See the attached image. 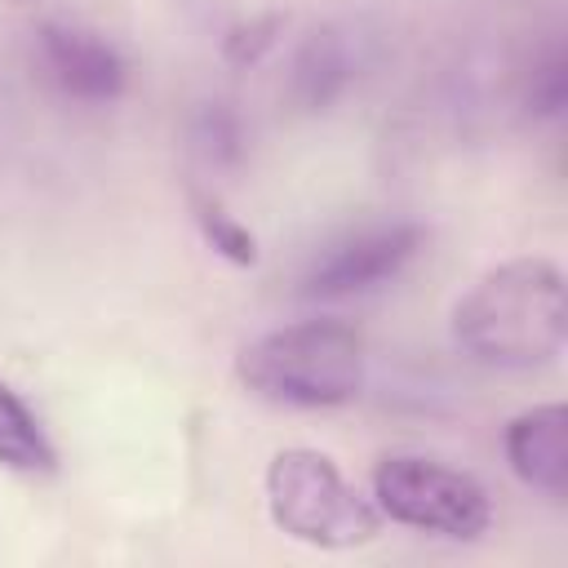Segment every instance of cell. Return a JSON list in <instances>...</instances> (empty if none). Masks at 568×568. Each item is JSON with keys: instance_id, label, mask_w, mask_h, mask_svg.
<instances>
[{"instance_id": "6da1fadb", "label": "cell", "mask_w": 568, "mask_h": 568, "mask_svg": "<svg viewBox=\"0 0 568 568\" xmlns=\"http://www.w3.org/2000/svg\"><path fill=\"white\" fill-rule=\"evenodd\" d=\"M453 342L497 373H532L564 355L568 302L550 257H510L484 271L453 306Z\"/></svg>"}, {"instance_id": "7a4b0ae2", "label": "cell", "mask_w": 568, "mask_h": 568, "mask_svg": "<svg viewBox=\"0 0 568 568\" xmlns=\"http://www.w3.org/2000/svg\"><path fill=\"white\" fill-rule=\"evenodd\" d=\"M368 355L359 328L342 320H297L253 337L235 355V377L288 408H337L364 390Z\"/></svg>"}, {"instance_id": "3957f363", "label": "cell", "mask_w": 568, "mask_h": 568, "mask_svg": "<svg viewBox=\"0 0 568 568\" xmlns=\"http://www.w3.org/2000/svg\"><path fill=\"white\" fill-rule=\"evenodd\" d=\"M271 524L315 550H355L382 532L373 497H364L320 448H280L266 466Z\"/></svg>"}, {"instance_id": "277c9868", "label": "cell", "mask_w": 568, "mask_h": 568, "mask_svg": "<svg viewBox=\"0 0 568 568\" xmlns=\"http://www.w3.org/2000/svg\"><path fill=\"white\" fill-rule=\"evenodd\" d=\"M373 506L390 524L448 541H475L493 524L488 488L475 475L422 453H390L373 466Z\"/></svg>"}, {"instance_id": "5b68a950", "label": "cell", "mask_w": 568, "mask_h": 568, "mask_svg": "<svg viewBox=\"0 0 568 568\" xmlns=\"http://www.w3.org/2000/svg\"><path fill=\"white\" fill-rule=\"evenodd\" d=\"M426 248V226L422 222H373L337 235L324 244L311 266L302 271V297L311 302H342V297H364L373 288H386L399 280L413 257Z\"/></svg>"}, {"instance_id": "8992f818", "label": "cell", "mask_w": 568, "mask_h": 568, "mask_svg": "<svg viewBox=\"0 0 568 568\" xmlns=\"http://www.w3.org/2000/svg\"><path fill=\"white\" fill-rule=\"evenodd\" d=\"M31 58L44 84L75 106H111L129 89V58L120 44L80 22H40Z\"/></svg>"}, {"instance_id": "52a82bcc", "label": "cell", "mask_w": 568, "mask_h": 568, "mask_svg": "<svg viewBox=\"0 0 568 568\" xmlns=\"http://www.w3.org/2000/svg\"><path fill=\"white\" fill-rule=\"evenodd\" d=\"M501 453L510 475L524 488H537L546 497L568 493V408L564 404H537L506 422Z\"/></svg>"}, {"instance_id": "ba28073f", "label": "cell", "mask_w": 568, "mask_h": 568, "mask_svg": "<svg viewBox=\"0 0 568 568\" xmlns=\"http://www.w3.org/2000/svg\"><path fill=\"white\" fill-rule=\"evenodd\" d=\"M355 71H359L355 40L342 27H315V31L302 36V44L288 58L284 93H288V102L297 111L320 115V111H328L355 84Z\"/></svg>"}, {"instance_id": "9c48e42d", "label": "cell", "mask_w": 568, "mask_h": 568, "mask_svg": "<svg viewBox=\"0 0 568 568\" xmlns=\"http://www.w3.org/2000/svg\"><path fill=\"white\" fill-rule=\"evenodd\" d=\"M186 151L209 169V173H231L248 155V129L244 115L231 102H200L186 115Z\"/></svg>"}, {"instance_id": "30bf717a", "label": "cell", "mask_w": 568, "mask_h": 568, "mask_svg": "<svg viewBox=\"0 0 568 568\" xmlns=\"http://www.w3.org/2000/svg\"><path fill=\"white\" fill-rule=\"evenodd\" d=\"M0 466L22 470V475H44L58 466V453L36 422V413L22 404V395L0 382Z\"/></svg>"}, {"instance_id": "8fae6325", "label": "cell", "mask_w": 568, "mask_h": 568, "mask_svg": "<svg viewBox=\"0 0 568 568\" xmlns=\"http://www.w3.org/2000/svg\"><path fill=\"white\" fill-rule=\"evenodd\" d=\"M564 102H568V62H564V49L550 40L541 53L528 58L519 75V111L528 120H559Z\"/></svg>"}, {"instance_id": "7c38bea8", "label": "cell", "mask_w": 568, "mask_h": 568, "mask_svg": "<svg viewBox=\"0 0 568 568\" xmlns=\"http://www.w3.org/2000/svg\"><path fill=\"white\" fill-rule=\"evenodd\" d=\"M191 209H195V226H200V235L209 240L213 253H222L231 266H253V262H257V240H253V231H248L240 217H231L213 195H195Z\"/></svg>"}, {"instance_id": "4fadbf2b", "label": "cell", "mask_w": 568, "mask_h": 568, "mask_svg": "<svg viewBox=\"0 0 568 568\" xmlns=\"http://www.w3.org/2000/svg\"><path fill=\"white\" fill-rule=\"evenodd\" d=\"M280 31H284V22H280L275 13L253 18V22H240V27H231L226 40H222V58H226L231 67H253V62H262V58L275 49Z\"/></svg>"}]
</instances>
